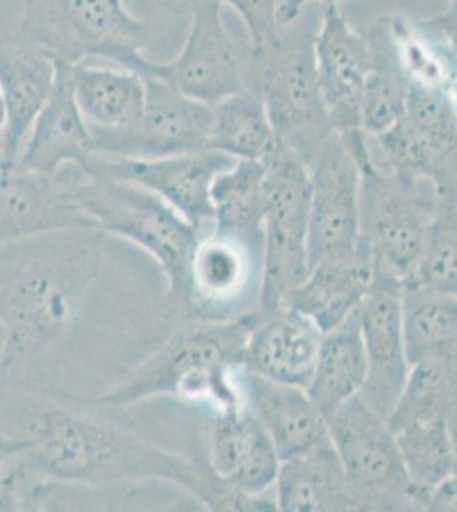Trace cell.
I'll return each mask as SVG.
<instances>
[{"label": "cell", "instance_id": "obj_8", "mask_svg": "<svg viewBox=\"0 0 457 512\" xmlns=\"http://www.w3.org/2000/svg\"><path fill=\"white\" fill-rule=\"evenodd\" d=\"M263 164L265 248L258 309L273 311L287 306L290 294L309 274L311 178L306 164L278 142Z\"/></svg>", "mask_w": 457, "mask_h": 512}, {"label": "cell", "instance_id": "obj_3", "mask_svg": "<svg viewBox=\"0 0 457 512\" xmlns=\"http://www.w3.org/2000/svg\"><path fill=\"white\" fill-rule=\"evenodd\" d=\"M251 313L229 320H191L127 378L91 400L111 410L134 407L157 396L207 403L215 412L243 405L239 373L244 367Z\"/></svg>", "mask_w": 457, "mask_h": 512}, {"label": "cell", "instance_id": "obj_29", "mask_svg": "<svg viewBox=\"0 0 457 512\" xmlns=\"http://www.w3.org/2000/svg\"><path fill=\"white\" fill-rule=\"evenodd\" d=\"M401 333L411 364L457 354V297L406 282L400 296Z\"/></svg>", "mask_w": 457, "mask_h": 512}, {"label": "cell", "instance_id": "obj_23", "mask_svg": "<svg viewBox=\"0 0 457 512\" xmlns=\"http://www.w3.org/2000/svg\"><path fill=\"white\" fill-rule=\"evenodd\" d=\"M244 407L260 420L280 461L299 458L331 443L328 420L307 391L241 369Z\"/></svg>", "mask_w": 457, "mask_h": 512}, {"label": "cell", "instance_id": "obj_32", "mask_svg": "<svg viewBox=\"0 0 457 512\" xmlns=\"http://www.w3.org/2000/svg\"><path fill=\"white\" fill-rule=\"evenodd\" d=\"M457 355L411 364L405 386L386 424L398 432L408 425L447 420L456 425Z\"/></svg>", "mask_w": 457, "mask_h": 512}, {"label": "cell", "instance_id": "obj_36", "mask_svg": "<svg viewBox=\"0 0 457 512\" xmlns=\"http://www.w3.org/2000/svg\"><path fill=\"white\" fill-rule=\"evenodd\" d=\"M403 118L417 128L439 156L456 159V91L406 86Z\"/></svg>", "mask_w": 457, "mask_h": 512}, {"label": "cell", "instance_id": "obj_27", "mask_svg": "<svg viewBox=\"0 0 457 512\" xmlns=\"http://www.w3.org/2000/svg\"><path fill=\"white\" fill-rule=\"evenodd\" d=\"M371 260L362 248L350 260L323 262L309 268V274L290 294L287 306L316 323L321 333L330 332L359 308L371 287Z\"/></svg>", "mask_w": 457, "mask_h": 512}, {"label": "cell", "instance_id": "obj_15", "mask_svg": "<svg viewBox=\"0 0 457 512\" xmlns=\"http://www.w3.org/2000/svg\"><path fill=\"white\" fill-rule=\"evenodd\" d=\"M314 57L319 93L335 134L352 135L360 128V99L371 69L365 35L353 30L338 4H319Z\"/></svg>", "mask_w": 457, "mask_h": 512}, {"label": "cell", "instance_id": "obj_4", "mask_svg": "<svg viewBox=\"0 0 457 512\" xmlns=\"http://www.w3.org/2000/svg\"><path fill=\"white\" fill-rule=\"evenodd\" d=\"M321 14V11H319ZM319 18L306 14L282 24L261 52L251 53L249 89L267 106L277 142L307 169L335 135L319 93L314 38Z\"/></svg>", "mask_w": 457, "mask_h": 512}, {"label": "cell", "instance_id": "obj_40", "mask_svg": "<svg viewBox=\"0 0 457 512\" xmlns=\"http://www.w3.org/2000/svg\"><path fill=\"white\" fill-rule=\"evenodd\" d=\"M6 127V103H4V94H2V89H0V156H2V149H4V137H6Z\"/></svg>", "mask_w": 457, "mask_h": 512}, {"label": "cell", "instance_id": "obj_7", "mask_svg": "<svg viewBox=\"0 0 457 512\" xmlns=\"http://www.w3.org/2000/svg\"><path fill=\"white\" fill-rule=\"evenodd\" d=\"M360 171V248L372 277L406 284L415 274L437 209L432 181L406 183L372 163L369 149L355 159Z\"/></svg>", "mask_w": 457, "mask_h": 512}, {"label": "cell", "instance_id": "obj_24", "mask_svg": "<svg viewBox=\"0 0 457 512\" xmlns=\"http://www.w3.org/2000/svg\"><path fill=\"white\" fill-rule=\"evenodd\" d=\"M57 79V62L36 48L0 41V89L7 111L6 137L0 161H18L36 118L47 105Z\"/></svg>", "mask_w": 457, "mask_h": 512}, {"label": "cell", "instance_id": "obj_13", "mask_svg": "<svg viewBox=\"0 0 457 512\" xmlns=\"http://www.w3.org/2000/svg\"><path fill=\"white\" fill-rule=\"evenodd\" d=\"M309 268L360 253V171L340 135L331 137L309 168Z\"/></svg>", "mask_w": 457, "mask_h": 512}, {"label": "cell", "instance_id": "obj_35", "mask_svg": "<svg viewBox=\"0 0 457 512\" xmlns=\"http://www.w3.org/2000/svg\"><path fill=\"white\" fill-rule=\"evenodd\" d=\"M437 209L430 224L415 274L408 282L435 291L457 292L456 192H437Z\"/></svg>", "mask_w": 457, "mask_h": 512}, {"label": "cell", "instance_id": "obj_39", "mask_svg": "<svg viewBox=\"0 0 457 512\" xmlns=\"http://www.w3.org/2000/svg\"><path fill=\"white\" fill-rule=\"evenodd\" d=\"M311 2L319 4H340V0H282L278 7V23L289 24L296 21L301 16L302 11L306 9Z\"/></svg>", "mask_w": 457, "mask_h": 512}, {"label": "cell", "instance_id": "obj_41", "mask_svg": "<svg viewBox=\"0 0 457 512\" xmlns=\"http://www.w3.org/2000/svg\"><path fill=\"white\" fill-rule=\"evenodd\" d=\"M4 349H6V332L0 320V388H2V361H4Z\"/></svg>", "mask_w": 457, "mask_h": 512}, {"label": "cell", "instance_id": "obj_5", "mask_svg": "<svg viewBox=\"0 0 457 512\" xmlns=\"http://www.w3.org/2000/svg\"><path fill=\"white\" fill-rule=\"evenodd\" d=\"M62 176L70 198L94 226L139 246L156 260L168 282L169 303L181 311L197 231L156 193L139 185L89 175L79 168L64 169Z\"/></svg>", "mask_w": 457, "mask_h": 512}, {"label": "cell", "instance_id": "obj_11", "mask_svg": "<svg viewBox=\"0 0 457 512\" xmlns=\"http://www.w3.org/2000/svg\"><path fill=\"white\" fill-rule=\"evenodd\" d=\"M263 248L210 226L197 234L186 272L190 320H229L258 309Z\"/></svg>", "mask_w": 457, "mask_h": 512}, {"label": "cell", "instance_id": "obj_14", "mask_svg": "<svg viewBox=\"0 0 457 512\" xmlns=\"http://www.w3.org/2000/svg\"><path fill=\"white\" fill-rule=\"evenodd\" d=\"M234 163L236 159L215 149L161 159L111 158L96 152L86 173L127 181L156 193L198 234L212 226L210 190L215 178Z\"/></svg>", "mask_w": 457, "mask_h": 512}, {"label": "cell", "instance_id": "obj_16", "mask_svg": "<svg viewBox=\"0 0 457 512\" xmlns=\"http://www.w3.org/2000/svg\"><path fill=\"white\" fill-rule=\"evenodd\" d=\"M401 284L372 277L359 306L367 376L360 398L388 420L410 373L401 333Z\"/></svg>", "mask_w": 457, "mask_h": 512}, {"label": "cell", "instance_id": "obj_12", "mask_svg": "<svg viewBox=\"0 0 457 512\" xmlns=\"http://www.w3.org/2000/svg\"><path fill=\"white\" fill-rule=\"evenodd\" d=\"M145 101L125 127L93 134L96 152L111 158L161 159L210 149L212 106L156 76H144Z\"/></svg>", "mask_w": 457, "mask_h": 512}, {"label": "cell", "instance_id": "obj_17", "mask_svg": "<svg viewBox=\"0 0 457 512\" xmlns=\"http://www.w3.org/2000/svg\"><path fill=\"white\" fill-rule=\"evenodd\" d=\"M202 504L180 485L161 480L72 483L36 478L16 499L14 512L200 511Z\"/></svg>", "mask_w": 457, "mask_h": 512}, {"label": "cell", "instance_id": "obj_2", "mask_svg": "<svg viewBox=\"0 0 457 512\" xmlns=\"http://www.w3.org/2000/svg\"><path fill=\"white\" fill-rule=\"evenodd\" d=\"M108 234L65 229L0 248V320L6 332L2 388L65 396L105 263Z\"/></svg>", "mask_w": 457, "mask_h": 512}, {"label": "cell", "instance_id": "obj_22", "mask_svg": "<svg viewBox=\"0 0 457 512\" xmlns=\"http://www.w3.org/2000/svg\"><path fill=\"white\" fill-rule=\"evenodd\" d=\"M96 154L93 134L77 108L69 84V64L57 62V79L24 142L16 166L41 176H57L67 168L86 171Z\"/></svg>", "mask_w": 457, "mask_h": 512}, {"label": "cell", "instance_id": "obj_30", "mask_svg": "<svg viewBox=\"0 0 457 512\" xmlns=\"http://www.w3.org/2000/svg\"><path fill=\"white\" fill-rule=\"evenodd\" d=\"M394 439L410 480L411 497L418 511H425L430 490L456 477V425L430 420L394 432Z\"/></svg>", "mask_w": 457, "mask_h": 512}, {"label": "cell", "instance_id": "obj_25", "mask_svg": "<svg viewBox=\"0 0 457 512\" xmlns=\"http://www.w3.org/2000/svg\"><path fill=\"white\" fill-rule=\"evenodd\" d=\"M273 502L284 512H359L333 443L280 461Z\"/></svg>", "mask_w": 457, "mask_h": 512}, {"label": "cell", "instance_id": "obj_28", "mask_svg": "<svg viewBox=\"0 0 457 512\" xmlns=\"http://www.w3.org/2000/svg\"><path fill=\"white\" fill-rule=\"evenodd\" d=\"M367 376L359 308L323 333L307 395L328 420L348 398L359 395Z\"/></svg>", "mask_w": 457, "mask_h": 512}, {"label": "cell", "instance_id": "obj_19", "mask_svg": "<svg viewBox=\"0 0 457 512\" xmlns=\"http://www.w3.org/2000/svg\"><path fill=\"white\" fill-rule=\"evenodd\" d=\"M94 226L70 198L64 176H41L0 161V248L41 234Z\"/></svg>", "mask_w": 457, "mask_h": 512}, {"label": "cell", "instance_id": "obj_31", "mask_svg": "<svg viewBox=\"0 0 457 512\" xmlns=\"http://www.w3.org/2000/svg\"><path fill=\"white\" fill-rule=\"evenodd\" d=\"M275 146L277 137L267 106L255 89H241L212 106L210 149L232 159L263 163Z\"/></svg>", "mask_w": 457, "mask_h": 512}, {"label": "cell", "instance_id": "obj_1", "mask_svg": "<svg viewBox=\"0 0 457 512\" xmlns=\"http://www.w3.org/2000/svg\"><path fill=\"white\" fill-rule=\"evenodd\" d=\"M0 439L19 468L72 483L161 480L188 490L207 511H275L272 499L239 494L203 458H186L140 436L91 398H57L0 388Z\"/></svg>", "mask_w": 457, "mask_h": 512}, {"label": "cell", "instance_id": "obj_20", "mask_svg": "<svg viewBox=\"0 0 457 512\" xmlns=\"http://www.w3.org/2000/svg\"><path fill=\"white\" fill-rule=\"evenodd\" d=\"M374 28L406 86L456 91V0L429 21L401 14Z\"/></svg>", "mask_w": 457, "mask_h": 512}, {"label": "cell", "instance_id": "obj_18", "mask_svg": "<svg viewBox=\"0 0 457 512\" xmlns=\"http://www.w3.org/2000/svg\"><path fill=\"white\" fill-rule=\"evenodd\" d=\"M205 461L219 482L239 494L273 499L280 458L260 420L243 405L215 412Z\"/></svg>", "mask_w": 457, "mask_h": 512}, {"label": "cell", "instance_id": "obj_42", "mask_svg": "<svg viewBox=\"0 0 457 512\" xmlns=\"http://www.w3.org/2000/svg\"><path fill=\"white\" fill-rule=\"evenodd\" d=\"M125 2H127V4H130V2H132V0H125Z\"/></svg>", "mask_w": 457, "mask_h": 512}, {"label": "cell", "instance_id": "obj_10", "mask_svg": "<svg viewBox=\"0 0 457 512\" xmlns=\"http://www.w3.org/2000/svg\"><path fill=\"white\" fill-rule=\"evenodd\" d=\"M251 48L241 45L222 18L219 0H193L185 45L169 62H149L156 76L203 105L214 106L249 88Z\"/></svg>", "mask_w": 457, "mask_h": 512}, {"label": "cell", "instance_id": "obj_26", "mask_svg": "<svg viewBox=\"0 0 457 512\" xmlns=\"http://www.w3.org/2000/svg\"><path fill=\"white\" fill-rule=\"evenodd\" d=\"M69 84L91 132L125 127L144 106V76L118 65L94 64V60L69 65Z\"/></svg>", "mask_w": 457, "mask_h": 512}, {"label": "cell", "instance_id": "obj_37", "mask_svg": "<svg viewBox=\"0 0 457 512\" xmlns=\"http://www.w3.org/2000/svg\"><path fill=\"white\" fill-rule=\"evenodd\" d=\"M224 6H231L243 19L248 30L251 53H258L267 47L277 35L278 7L282 0H219Z\"/></svg>", "mask_w": 457, "mask_h": 512}, {"label": "cell", "instance_id": "obj_33", "mask_svg": "<svg viewBox=\"0 0 457 512\" xmlns=\"http://www.w3.org/2000/svg\"><path fill=\"white\" fill-rule=\"evenodd\" d=\"M263 175L260 161L236 159L231 168L215 178L210 200L212 227L265 248L263 231Z\"/></svg>", "mask_w": 457, "mask_h": 512}, {"label": "cell", "instance_id": "obj_38", "mask_svg": "<svg viewBox=\"0 0 457 512\" xmlns=\"http://www.w3.org/2000/svg\"><path fill=\"white\" fill-rule=\"evenodd\" d=\"M456 487V477H452L447 478L446 482H442L435 489L430 490L427 502H425V511L456 512Z\"/></svg>", "mask_w": 457, "mask_h": 512}, {"label": "cell", "instance_id": "obj_34", "mask_svg": "<svg viewBox=\"0 0 457 512\" xmlns=\"http://www.w3.org/2000/svg\"><path fill=\"white\" fill-rule=\"evenodd\" d=\"M365 38L371 50V69L360 99V128L365 135H377L405 115L406 84L376 28Z\"/></svg>", "mask_w": 457, "mask_h": 512}, {"label": "cell", "instance_id": "obj_21", "mask_svg": "<svg viewBox=\"0 0 457 512\" xmlns=\"http://www.w3.org/2000/svg\"><path fill=\"white\" fill-rule=\"evenodd\" d=\"M323 333L296 309L284 306L251 313L244 369L277 383L306 390Z\"/></svg>", "mask_w": 457, "mask_h": 512}, {"label": "cell", "instance_id": "obj_9", "mask_svg": "<svg viewBox=\"0 0 457 512\" xmlns=\"http://www.w3.org/2000/svg\"><path fill=\"white\" fill-rule=\"evenodd\" d=\"M328 431L359 512L418 511L394 434L360 395L336 408Z\"/></svg>", "mask_w": 457, "mask_h": 512}, {"label": "cell", "instance_id": "obj_6", "mask_svg": "<svg viewBox=\"0 0 457 512\" xmlns=\"http://www.w3.org/2000/svg\"><path fill=\"white\" fill-rule=\"evenodd\" d=\"M12 41L62 64L105 60L144 76L151 62L149 26L125 0H23Z\"/></svg>", "mask_w": 457, "mask_h": 512}]
</instances>
